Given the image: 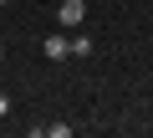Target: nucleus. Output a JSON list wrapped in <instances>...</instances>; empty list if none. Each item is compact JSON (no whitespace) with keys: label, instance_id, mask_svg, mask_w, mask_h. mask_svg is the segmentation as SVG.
<instances>
[{"label":"nucleus","instance_id":"f257e3e1","mask_svg":"<svg viewBox=\"0 0 153 138\" xmlns=\"http://www.w3.org/2000/svg\"><path fill=\"white\" fill-rule=\"evenodd\" d=\"M56 21H61L66 31H76V26L87 21V0H61V10H56Z\"/></svg>","mask_w":153,"mask_h":138},{"label":"nucleus","instance_id":"f03ea898","mask_svg":"<svg viewBox=\"0 0 153 138\" xmlns=\"http://www.w3.org/2000/svg\"><path fill=\"white\" fill-rule=\"evenodd\" d=\"M41 51H46V61H66L71 56V36H41Z\"/></svg>","mask_w":153,"mask_h":138},{"label":"nucleus","instance_id":"39448f33","mask_svg":"<svg viewBox=\"0 0 153 138\" xmlns=\"http://www.w3.org/2000/svg\"><path fill=\"white\" fill-rule=\"evenodd\" d=\"M0 61H5V41H0Z\"/></svg>","mask_w":153,"mask_h":138},{"label":"nucleus","instance_id":"423d86ee","mask_svg":"<svg viewBox=\"0 0 153 138\" xmlns=\"http://www.w3.org/2000/svg\"><path fill=\"white\" fill-rule=\"evenodd\" d=\"M0 5H10V0H0Z\"/></svg>","mask_w":153,"mask_h":138},{"label":"nucleus","instance_id":"20e7f679","mask_svg":"<svg viewBox=\"0 0 153 138\" xmlns=\"http://www.w3.org/2000/svg\"><path fill=\"white\" fill-rule=\"evenodd\" d=\"M0 118H10V97L5 92H0Z\"/></svg>","mask_w":153,"mask_h":138},{"label":"nucleus","instance_id":"7ed1b4c3","mask_svg":"<svg viewBox=\"0 0 153 138\" xmlns=\"http://www.w3.org/2000/svg\"><path fill=\"white\" fill-rule=\"evenodd\" d=\"M71 56L87 61V56H92V36H71Z\"/></svg>","mask_w":153,"mask_h":138}]
</instances>
